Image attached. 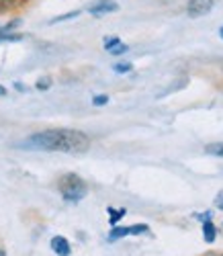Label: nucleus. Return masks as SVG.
<instances>
[{
  "mask_svg": "<svg viewBox=\"0 0 223 256\" xmlns=\"http://www.w3.org/2000/svg\"><path fill=\"white\" fill-rule=\"evenodd\" d=\"M58 190L60 195L64 197V201L68 203H80L86 195H88V186L82 180V176L68 172V174H62L58 180Z\"/></svg>",
  "mask_w": 223,
  "mask_h": 256,
  "instance_id": "f03ea898",
  "label": "nucleus"
},
{
  "mask_svg": "<svg viewBox=\"0 0 223 256\" xmlns=\"http://www.w3.org/2000/svg\"><path fill=\"white\" fill-rule=\"evenodd\" d=\"M133 70V64L131 62H117L115 66H113V72L117 74H129Z\"/></svg>",
  "mask_w": 223,
  "mask_h": 256,
  "instance_id": "4468645a",
  "label": "nucleus"
},
{
  "mask_svg": "<svg viewBox=\"0 0 223 256\" xmlns=\"http://www.w3.org/2000/svg\"><path fill=\"white\" fill-rule=\"evenodd\" d=\"M35 88H37V90H48V88H52V78H50V76L39 78L37 84H35Z\"/></svg>",
  "mask_w": 223,
  "mask_h": 256,
  "instance_id": "2eb2a0df",
  "label": "nucleus"
},
{
  "mask_svg": "<svg viewBox=\"0 0 223 256\" xmlns=\"http://www.w3.org/2000/svg\"><path fill=\"white\" fill-rule=\"evenodd\" d=\"M20 148L43 152L82 154L90 148V138L78 130H48L29 136L25 142H20Z\"/></svg>",
  "mask_w": 223,
  "mask_h": 256,
  "instance_id": "f257e3e1",
  "label": "nucleus"
},
{
  "mask_svg": "<svg viewBox=\"0 0 223 256\" xmlns=\"http://www.w3.org/2000/svg\"><path fill=\"white\" fill-rule=\"evenodd\" d=\"M110 216H108V222H110V226H117L125 216H127V209L125 207H119V209H115V207H108L106 209Z\"/></svg>",
  "mask_w": 223,
  "mask_h": 256,
  "instance_id": "9b49d317",
  "label": "nucleus"
},
{
  "mask_svg": "<svg viewBox=\"0 0 223 256\" xmlns=\"http://www.w3.org/2000/svg\"><path fill=\"white\" fill-rule=\"evenodd\" d=\"M80 12H82V10H70V12H64V14L56 16V18H52V20H50V25H58V23H64V20H72V18L80 16Z\"/></svg>",
  "mask_w": 223,
  "mask_h": 256,
  "instance_id": "f8f14e48",
  "label": "nucleus"
},
{
  "mask_svg": "<svg viewBox=\"0 0 223 256\" xmlns=\"http://www.w3.org/2000/svg\"><path fill=\"white\" fill-rule=\"evenodd\" d=\"M25 35L18 31H6L0 27V44H16V41H23Z\"/></svg>",
  "mask_w": 223,
  "mask_h": 256,
  "instance_id": "1a4fd4ad",
  "label": "nucleus"
},
{
  "mask_svg": "<svg viewBox=\"0 0 223 256\" xmlns=\"http://www.w3.org/2000/svg\"><path fill=\"white\" fill-rule=\"evenodd\" d=\"M104 50L110 56H123V54L129 52V46L123 44L117 35H110V37H104Z\"/></svg>",
  "mask_w": 223,
  "mask_h": 256,
  "instance_id": "423d86ee",
  "label": "nucleus"
},
{
  "mask_svg": "<svg viewBox=\"0 0 223 256\" xmlns=\"http://www.w3.org/2000/svg\"><path fill=\"white\" fill-rule=\"evenodd\" d=\"M203 238H205L207 244H213L215 238H217V228H215V224L211 220L203 222Z\"/></svg>",
  "mask_w": 223,
  "mask_h": 256,
  "instance_id": "9d476101",
  "label": "nucleus"
},
{
  "mask_svg": "<svg viewBox=\"0 0 223 256\" xmlns=\"http://www.w3.org/2000/svg\"><path fill=\"white\" fill-rule=\"evenodd\" d=\"M215 207L223 211V190H219V193H217V197H215Z\"/></svg>",
  "mask_w": 223,
  "mask_h": 256,
  "instance_id": "a211bd4d",
  "label": "nucleus"
},
{
  "mask_svg": "<svg viewBox=\"0 0 223 256\" xmlns=\"http://www.w3.org/2000/svg\"><path fill=\"white\" fill-rule=\"evenodd\" d=\"M215 0H188L186 2V14L190 18H200L213 10Z\"/></svg>",
  "mask_w": 223,
  "mask_h": 256,
  "instance_id": "20e7f679",
  "label": "nucleus"
},
{
  "mask_svg": "<svg viewBox=\"0 0 223 256\" xmlns=\"http://www.w3.org/2000/svg\"><path fill=\"white\" fill-rule=\"evenodd\" d=\"M0 256H6V254H4V250H0Z\"/></svg>",
  "mask_w": 223,
  "mask_h": 256,
  "instance_id": "4be33fe9",
  "label": "nucleus"
},
{
  "mask_svg": "<svg viewBox=\"0 0 223 256\" xmlns=\"http://www.w3.org/2000/svg\"><path fill=\"white\" fill-rule=\"evenodd\" d=\"M213 218V213L211 211H205V213H194V220H198V222H207V220H211Z\"/></svg>",
  "mask_w": 223,
  "mask_h": 256,
  "instance_id": "f3484780",
  "label": "nucleus"
},
{
  "mask_svg": "<svg viewBox=\"0 0 223 256\" xmlns=\"http://www.w3.org/2000/svg\"><path fill=\"white\" fill-rule=\"evenodd\" d=\"M86 10L92 16H104V14H110V12H117L119 4L115 2V0H94V2H90L86 6Z\"/></svg>",
  "mask_w": 223,
  "mask_h": 256,
  "instance_id": "39448f33",
  "label": "nucleus"
},
{
  "mask_svg": "<svg viewBox=\"0 0 223 256\" xmlns=\"http://www.w3.org/2000/svg\"><path fill=\"white\" fill-rule=\"evenodd\" d=\"M0 96H6V88L2 86V84H0Z\"/></svg>",
  "mask_w": 223,
  "mask_h": 256,
  "instance_id": "aec40b11",
  "label": "nucleus"
},
{
  "mask_svg": "<svg viewBox=\"0 0 223 256\" xmlns=\"http://www.w3.org/2000/svg\"><path fill=\"white\" fill-rule=\"evenodd\" d=\"M14 88H16V90H20V92L25 90V86H23V84H20V82H14Z\"/></svg>",
  "mask_w": 223,
  "mask_h": 256,
  "instance_id": "6ab92c4d",
  "label": "nucleus"
},
{
  "mask_svg": "<svg viewBox=\"0 0 223 256\" xmlns=\"http://www.w3.org/2000/svg\"><path fill=\"white\" fill-rule=\"evenodd\" d=\"M205 152H207L209 156H217V158H223V142L205 146Z\"/></svg>",
  "mask_w": 223,
  "mask_h": 256,
  "instance_id": "ddd939ff",
  "label": "nucleus"
},
{
  "mask_svg": "<svg viewBox=\"0 0 223 256\" xmlns=\"http://www.w3.org/2000/svg\"><path fill=\"white\" fill-rule=\"evenodd\" d=\"M150 232V226L146 224H136V226H113L108 234V242H115V240H121V238H127V236H144V234Z\"/></svg>",
  "mask_w": 223,
  "mask_h": 256,
  "instance_id": "7ed1b4c3",
  "label": "nucleus"
},
{
  "mask_svg": "<svg viewBox=\"0 0 223 256\" xmlns=\"http://www.w3.org/2000/svg\"><path fill=\"white\" fill-rule=\"evenodd\" d=\"M108 102V94H96V96H92V104L94 106H104Z\"/></svg>",
  "mask_w": 223,
  "mask_h": 256,
  "instance_id": "dca6fc26",
  "label": "nucleus"
},
{
  "mask_svg": "<svg viewBox=\"0 0 223 256\" xmlns=\"http://www.w3.org/2000/svg\"><path fill=\"white\" fill-rule=\"evenodd\" d=\"M50 246H52V250L58 256H70L72 254V246H70V242L66 240L64 236H54L52 242H50Z\"/></svg>",
  "mask_w": 223,
  "mask_h": 256,
  "instance_id": "0eeeda50",
  "label": "nucleus"
},
{
  "mask_svg": "<svg viewBox=\"0 0 223 256\" xmlns=\"http://www.w3.org/2000/svg\"><path fill=\"white\" fill-rule=\"evenodd\" d=\"M29 0H0V14H6V12H12L20 6H25Z\"/></svg>",
  "mask_w": 223,
  "mask_h": 256,
  "instance_id": "6e6552de",
  "label": "nucleus"
},
{
  "mask_svg": "<svg viewBox=\"0 0 223 256\" xmlns=\"http://www.w3.org/2000/svg\"><path fill=\"white\" fill-rule=\"evenodd\" d=\"M219 37L223 39V25H221V29H219Z\"/></svg>",
  "mask_w": 223,
  "mask_h": 256,
  "instance_id": "412c9836",
  "label": "nucleus"
}]
</instances>
